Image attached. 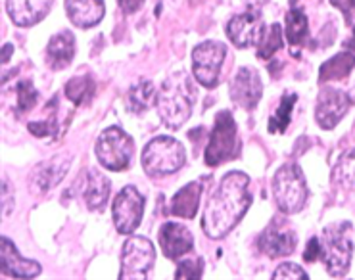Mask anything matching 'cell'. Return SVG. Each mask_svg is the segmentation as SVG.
I'll return each instance as SVG.
<instances>
[{
  "mask_svg": "<svg viewBox=\"0 0 355 280\" xmlns=\"http://www.w3.org/2000/svg\"><path fill=\"white\" fill-rule=\"evenodd\" d=\"M252 206L250 177L242 171H231L219 182L202 215V231L207 238L221 240L242 221Z\"/></svg>",
  "mask_w": 355,
  "mask_h": 280,
  "instance_id": "obj_1",
  "label": "cell"
},
{
  "mask_svg": "<svg viewBox=\"0 0 355 280\" xmlns=\"http://www.w3.org/2000/svg\"><path fill=\"white\" fill-rule=\"evenodd\" d=\"M194 102H196V87L189 75L179 71L169 75L162 85V89L157 91V114L166 127L181 129L192 116Z\"/></svg>",
  "mask_w": 355,
  "mask_h": 280,
  "instance_id": "obj_2",
  "label": "cell"
},
{
  "mask_svg": "<svg viewBox=\"0 0 355 280\" xmlns=\"http://www.w3.org/2000/svg\"><path fill=\"white\" fill-rule=\"evenodd\" d=\"M352 225L349 222H334L324 227L321 232V259L327 271L334 279L346 277L354 256V242H352Z\"/></svg>",
  "mask_w": 355,
  "mask_h": 280,
  "instance_id": "obj_3",
  "label": "cell"
},
{
  "mask_svg": "<svg viewBox=\"0 0 355 280\" xmlns=\"http://www.w3.org/2000/svg\"><path fill=\"white\" fill-rule=\"evenodd\" d=\"M187 164V150L171 137H157L142 150V169L148 177H166L177 173Z\"/></svg>",
  "mask_w": 355,
  "mask_h": 280,
  "instance_id": "obj_4",
  "label": "cell"
},
{
  "mask_svg": "<svg viewBox=\"0 0 355 280\" xmlns=\"http://www.w3.org/2000/svg\"><path fill=\"white\" fill-rule=\"evenodd\" d=\"M272 194L282 213H300L306 207L309 190H307L306 175L300 169V165H282L272 177Z\"/></svg>",
  "mask_w": 355,
  "mask_h": 280,
  "instance_id": "obj_5",
  "label": "cell"
},
{
  "mask_svg": "<svg viewBox=\"0 0 355 280\" xmlns=\"http://www.w3.org/2000/svg\"><path fill=\"white\" fill-rule=\"evenodd\" d=\"M96 157L110 171H125L131 165L135 142L121 127H107L96 140Z\"/></svg>",
  "mask_w": 355,
  "mask_h": 280,
  "instance_id": "obj_6",
  "label": "cell"
},
{
  "mask_svg": "<svg viewBox=\"0 0 355 280\" xmlns=\"http://www.w3.org/2000/svg\"><path fill=\"white\" fill-rule=\"evenodd\" d=\"M239 152V139H236V123L234 117L229 110H223L215 116V127L207 142L206 159L207 165H221L229 161L232 157H236Z\"/></svg>",
  "mask_w": 355,
  "mask_h": 280,
  "instance_id": "obj_7",
  "label": "cell"
},
{
  "mask_svg": "<svg viewBox=\"0 0 355 280\" xmlns=\"http://www.w3.org/2000/svg\"><path fill=\"white\" fill-rule=\"evenodd\" d=\"M225 56H227V46L223 42L206 41L200 42L198 46H194V50H192V71H194V77L202 87L214 89L219 82Z\"/></svg>",
  "mask_w": 355,
  "mask_h": 280,
  "instance_id": "obj_8",
  "label": "cell"
},
{
  "mask_svg": "<svg viewBox=\"0 0 355 280\" xmlns=\"http://www.w3.org/2000/svg\"><path fill=\"white\" fill-rule=\"evenodd\" d=\"M156 263V247L144 236H132L123 244L119 279H146Z\"/></svg>",
  "mask_w": 355,
  "mask_h": 280,
  "instance_id": "obj_9",
  "label": "cell"
},
{
  "mask_svg": "<svg viewBox=\"0 0 355 280\" xmlns=\"http://www.w3.org/2000/svg\"><path fill=\"white\" fill-rule=\"evenodd\" d=\"M112 215L117 232L131 234L139 229L144 215V196L135 186H125L112 204Z\"/></svg>",
  "mask_w": 355,
  "mask_h": 280,
  "instance_id": "obj_10",
  "label": "cell"
},
{
  "mask_svg": "<svg viewBox=\"0 0 355 280\" xmlns=\"http://www.w3.org/2000/svg\"><path fill=\"white\" fill-rule=\"evenodd\" d=\"M227 35L232 44L239 49H248V46L259 44L265 37L263 17L257 10L242 12L227 24Z\"/></svg>",
  "mask_w": 355,
  "mask_h": 280,
  "instance_id": "obj_11",
  "label": "cell"
},
{
  "mask_svg": "<svg viewBox=\"0 0 355 280\" xmlns=\"http://www.w3.org/2000/svg\"><path fill=\"white\" fill-rule=\"evenodd\" d=\"M352 106L349 94L336 89H324L319 94L317 107H315V119L322 129L331 131L340 123V119L346 116V112Z\"/></svg>",
  "mask_w": 355,
  "mask_h": 280,
  "instance_id": "obj_12",
  "label": "cell"
},
{
  "mask_svg": "<svg viewBox=\"0 0 355 280\" xmlns=\"http://www.w3.org/2000/svg\"><path fill=\"white\" fill-rule=\"evenodd\" d=\"M263 96V82L254 67H240L231 81V100L244 110H254Z\"/></svg>",
  "mask_w": 355,
  "mask_h": 280,
  "instance_id": "obj_13",
  "label": "cell"
},
{
  "mask_svg": "<svg viewBox=\"0 0 355 280\" xmlns=\"http://www.w3.org/2000/svg\"><path fill=\"white\" fill-rule=\"evenodd\" d=\"M69 165H71V157L64 156V154L44 159L29 175V189L42 194V192H49L54 186H58L69 171Z\"/></svg>",
  "mask_w": 355,
  "mask_h": 280,
  "instance_id": "obj_14",
  "label": "cell"
},
{
  "mask_svg": "<svg viewBox=\"0 0 355 280\" xmlns=\"http://www.w3.org/2000/svg\"><path fill=\"white\" fill-rule=\"evenodd\" d=\"M297 244V234L290 227H279L277 221L269 225L257 238V246L265 256L272 257H286L294 254Z\"/></svg>",
  "mask_w": 355,
  "mask_h": 280,
  "instance_id": "obj_15",
  "label": "cell"
},
{
  "mask_svg": "<svg viewBox=\"0 0 355 280\" xmlns=\"http://www.w3.org/2000/svg\"><path fill=\"white\" fill-rule=\"evenodd\" d=\"M157 242L164 250L167 259H181L182 256H187L192 246H194V236L192 232L182 227L179 222H166L162 225L159 234H157Z\"/></svg>",
  "mask_w": 355,
  "mask_h": 280,
  "instance_id": "obj_16",
  "label": "cell"
},
{
  "mask_svg": "<svg viewBox=\"0 0 355 280\" xmlns=\"http://www.w3.org/2000/svg\"><path fill=\"white\" fill-rule=\"evenodd\" d=\"M2 272L12 279H37L41 274V265L33 259H25L17 252L14 242L2 238Z\"/></svg>",
  "mask_w": 355,
  "mask_h": 280,
  "instance_id": "obj_17",
  "label": "cell"
},
{
  "mask_svg": "<svg viewBox=\"0 0 355 280\" xmlns=\"http://www.w3.org/2000/svg\"><path fill=\"white\" fill-rule=\"evenodd\" d=\"M54 0H6V12L17 27H31L44 19Z\"/></svg>",
  "mask_w": 355,
  "mask_h": 280,
  "instance_id": "obj_18",
  "label": "cell"
},
{
  "mask_svg": "<svg viewBox=\"0 0 355 280\" xmlns=\"http://www.w3.org/2000/svg\"><path fill=\"white\" fill-rule=\"evenodd\" d=\"M66 14L75 27L89 29L102 21L106 6L102 0H66Z\"/></svg>",
  "mask_w": 355,
  "mask_h": 280,
  "instance_id": "obj_19",
  "label": "cell"
},
{
  "mask_svg": "<svg viewBox=\"0 0 355 280\" xmlns=\"http://www.w3.org/2000/svg\"><path fill=\"white\" fill-rule=\"evenodd\" d=\"M202 192H204L202 181L189 182L187 186H182L171 198V204H169L171 215H177V217H182V219H194L196 213H198Z\"/></svg>",
  "mask_w": 355,
  "mask_h": 280,
  "instance_id": "obj_20",
  "label": "cell"
},
{
  "mask_svg": "<svg viewBox=\"0 0 355 280\" xmlns=\"http://www.w3.org/2000/svg\"><path fill=\"white\" fill-rule=\"evenodd\" d=\"M75 56V37L71 31H60L49 41L46 46V64L52 69H64L71 64Z\"/></svg>",
  "mask_w": 355,
  "mask_h": 280,
  "instance_id": "obj_21",
  "label": "cell"
},
{
  "mask_svg": "<svg viewBox=\"0 0 355 280\" xmlns=\"http://www.w3.org/2000/svg\"><path fill=\"white\" fill-rule=\"evenodd\" d=\"M110 190H112V182H110L106 175L100 173L98 169H91L87 173L83 192L87 207L91 211H102L107 204V198H110Z\"/></svg>",
  "mask_w": 355,
  "mask_h": 280,
  "instance_id": "obj_22",
  "label": "cell"
},
{
  "mask_svg": "<svg viewBox=\"0 0 355 280\" xmlns=\"http://www.w3.org/2000/svg\"><path fill=\"white\" fill-rule=\"evenodd\" d=\"M355 67V54L354 52H340L334 58L329 62H324L319 69V79L324 81H336V79H344L352 73V69Z\"/></svg>",
  "mask_w": 355,
  "mask_h": 280,
  "instance_id": "obj_23",
  "label": "cell"
},
{
  "mask_svg": "<svg viewBox=\"0 0 355 280\" xmlns=\"http://www.w3.org/2000/svg\"><path fill=\"white\" fill-rule=\"evenodd\" d=\"M156 98L157 92L154 85L150 81H141L127 92V107L132 114H144L146 110L156 104Z\"/></svg>",
  "mask_w": 355,
  "mask_h": 280,
  "instance_id": "obj_24",
  "label": "cell"
},
{
  "mask_svg": "<svg viewBox=\"0 0 355 280\" xmlns=\"http://www.w3.org/2000/svg\"><path fill=\"white\" fill-rule=\"evenodd\" d=\"M307 16L300 8H292L286 16V37L292 46H302L307 39Z\"/></svg>",
  "mask_w": 355,
  "mask_h": 280,
  "instance_id": "obj_25",
  "label": "cell"
},
{
  "mask_svg": "<svg viewBox=\"0 0 355 280\" xmlns=\"http://www.w3.org/2000/svg\"><path fill=\"white\" fill-rule=\"evenodd\" d=\"M296 102H297L296 92H286V94H282L281 106H279V110H277L275 117L269 119V131L271 132L286 131V127H288L290 123V117H292V110H294V106H296Z\"/></svg>",
  "mask_w": 355,
  "mask_h": 280,
  "instance_id": "obj_26",
  "label": "cell"
},
{
  "mask_svg": "<svg viewBox=\"0 0 355 280\" xmlns=\"http://www.w3.org/2000/svg\"><path fill=\"white\" fill-rule=\"evenodd\" d=\"M66 96L73 104H83L87 100L92 98V94H94V81H92L89 75H85V77H73V79H69L66 85Z\"/></svg>",
  "mask_w": 355,
  "mask_h": 280,
  "instance_id": "obj_27",
  "label": "cell"
},
{
  "mask_svg": "<svg viewBox=\"0 0 355 280\" xmlns=\"http://www.w3.org/2000/svg\"><path fill=\"white\" fill-rule=\"evenodd\" d=\"M282 49V29L279 24H272L269 27V31H265V37L259 42V50H257V56L263 60H269Z\"/></svg>",
  "mask_w": 355,
  "mask_h": 280,
  "instance_id": "obj_28",
  "label": "cell"
},
{
  "mask_svg": "<svg viewBox=\"0 0 355 280\" xmlns=\"http://www.w3.org/2000/svg\"><path fill=\"white\" fill-rule=\"evenodd\" d=\"M334 177L347 186H355V148L347 150L338 157Z\"/></svg>",
  "mask_w": 355,
  "mask_h": 280,
  "instance_id": "obj_29",
  "label": "cell"
},
{
  "mask_svg": "<svg viewBox=\"0 0 355 280\" xmlns=\"http://www.w3.org/2000/svg\"><path fill=\"white\" fill-rule=\"evenodd\" d=\"M204 274V259H182L177 271H175V279L177 280H200Z\"/></svg>",
  "mask_w": 355,
  "mask_h": 280,
  "instance_id": "obj_30",
  "label": "cell"
},
{
  "mask_svg": "<svg viewBox=\"0 0 355 280\" xmlns=\"http://www.w3.org/2000/svg\"><path fill=\"white\" fill-rule=\"evenodd\" d=\"M16 92H17V107H19V114H24V112H27V110H31V107L37 104L39 92L35 91L33 82L31 81L17 82Z\"/></svg>",
  "mask_w": 355,
  "mask_h": 280,
  "instance_id": "obj_31",
  "label": "cell"
},
{
  "mask_svg": "<svg viewBox=\"0 0 355 280\" xmlns=\"http://www.w3.org/2000/svg\"><path fill=\"white\" fill-rule=\"evenodd\" d=\"M275 280H307V272L294 263H282L281 267H277V271L272 272Z\"/></svg>",
  "mask_w": 355,
  "mask_h": 280,
  "instance_id": "obj_32",
  "label": "cell"
},
{
  "mask_svg": "<svg viewBox=\"0 0 355 280\" xmlns=\"http://www.w3.org/2000/svg\"><path fill=\"white\" fill-rule=\"evenodd\" d=\"M29 131L33 132L35 137L44 139V137H54L58 132V123H56V117H52L50 121H33L29 123Z\"/></svg>",
  "mask_w": 355,
  "mask_h": 280,
  "instance_id": "obj_33",
  "label": "cell"
},
{
  "mask_svg": "<svg viewBox=\"0 0 355 280\" xmlns=\"http://www.w3.org/2000/svg\"><path fill=\"white\" fill-rule=\"evenodd\" d=\"M317 257H321V244H319V238H311L307 242L304 259H306L307 263H313Z\"/></svg>",
  "mask_w": 355,
  "mask_h": 280,
  "instance_id": "obj_34",
  "label": "cell"
},
{
  "mask_svg": "<svg viewBox=\"0 0 355 280\" xmlns=\"http://www.w3.org/2000/svg\"><path fill=\"white\" fill-rule=\"evenodd\" d=\"M332 6H336V8H340L342 12H344V16L349 19V16H352V12L355 10V0H331Z\"/></svg>",
  "mask_w": 355,
  "mask_h": 280,
  "instance_id": "obj_35",
  "label": "cell"
},
{
  "mask_svg": "<svg viewBox=\"0 0 355 280\" xmlns=\"http://www.w3.org/2000/svg\"><path fill=\"white\" fill-rule=\"evenodd\" d=\"M142 2L144 0H119V6H121L125 14H132V12H137V10L141 8Z\"/></svg>",
  "mask_w": 355,
  "mask_h": 280,
  "instance_id": "obj_36",
  "label": "cell"
},
{
  "mask_svg": "<svg viewBox=\"0 0 355 280\" xmlns=\"http://www.w3.org/2000/svg\"><path fill=\"white\" fill-rule=\"evenodd\" d=\"M2 189H4V196H2V198H4V204H6V206H4V213L8 215L10 209H12V194H10L8 181H4Z\"/></svg>",
  "mask_w": 355,
  "mask_h": 280,
  "instance_id": "obj_37",
  "label": "cell"
},
{
  "mask_svg": "<svg viewBox=\"0 0 355 280\" xmlns=\"http://www.w3.org/2000/svg\"><path fill=\"white\" fill-rule=\"evenodd\" d=\"M12 44H6V46H4V56H2V62H4V64H6V62H8L10 60V54H12Z\"/></svg>",
  "mask_w": 355,
  "mask_h": 280,
  "instance_id": "obj_38",
  "label": "cell"
},
{
  "mask_svg": "<svg viewBox=\"0 0 355 280\" xmlns=\"http://www.w3.org/2000/svg\"><path fill=\"white\" fill-rule=\"evenodd\" d=\"M347 46H349V49H355V27H354V37H352V41L347 42Z\"/></svg>",
  "mask_w": 355,
  "mask_h": 280,
  "instance_id": "obj_39",
  "label": "cell"
}]
</instances>
